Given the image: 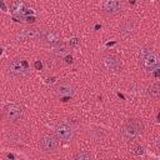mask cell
I'll use <instances>...</instances> for the list:
<instances>
[{"mask_svg": "<svg viewBox=\"0 0 160 160\" xmlns=\"http://www.w3.org/2000/svg\"><path fill=\"white\" fill-rule=\"evenodd\" d=\"M102 66L109 71H120L121 61L116 55H105L101 60Z\"/></svg>", "mask_w": 160, "mask_h": 160, "instance_id": "cell-8", "label": "cell"}, {"mask_svg": "<svg viewBox=\"0 0 160 160\" xmlns=\"http://www.w3.org/2000/svg\"><path fill=\"white\" fill-rule=\"evenodd\" d=\"M78 44H79V39L78 38H72L70 40V46H76Z\"/></svg>", "mask_w": 160, "mask_h": 160, "instance_id": "cell-18", "label": "cell"}, {"mask_svg": "<svg viewBox=\"0 0 160 160\" xmlns=\"http://www.w3.org/2000/svg\"><path fill=\"white\" fill-rule=\"evenodd\" d=\"M11 11L15 16H19L20 19L24 18L25 12H26V4L21 0H18V1H14L11 4Z\"/></svg>", "mask_w": 160, "mask_h": 160, "instance_id": "cell-13", "label": "cell"}, {"mask_svg": "<svg viewBox=\"0 0 160 160\" xmlns=\"http://www.w3.org/2000/svg\"><path fill=\"white\" fill-rule=\"evenodd\" d=\"M141 68L146 71V72H151L152 70H155L156 68H159L160 60H159V55L152 51L151 49L149 50L148 48H145L141 51Z\"/></svg>", "mask_w": 160, "mask_h": 160, "instance_id": "cell-2", "label": "cell"}, {"mask_svg": "<svg viewBox=\"0 0 160 160\" xmlns=\"http://www.w3.org/2000/svg\"><path fill=\"white\" fill-rule=\"evenodd\" d=\"M124 10V0H104L102 11L108 15H116Z\"/></svg>", "mask_w": 160, "mask_h": 160, "instance_id": "cell-5", "label": "cell"}, {"mask_svg": "<svg viewBox=\"0 0 160 160\" xmlns=\"http://www.w3.org/2000/svg\"><path fill=\"white\" fill-rule=\"evenodd\" d=\"M65 60H66V62H70V64H71V62H72V56H71V55H68V56L65 58Z\"/></svg>", "mask_w": 160, "mask_h": 160, "instance_id": "cell-20", "label": "cell"}, {"mask_svg": "<svg viewBox=\"0 0 160 160\" xmlns=\"http://www.w3.org/2000/svg\"><path fill=\"white\" fill-rule=\"evenodd\" d=\"M144 132V124L140 119H129L122 129H121V136L126 141H134L139 139Z\"/></svg>", "mask_w": 160, "mask_h": 160, "instance_id": "cell-1", "label": "cell"}, {"mask_svg": "<svg viewBox=\"0 0 160 160\" xmlns=\"http://www.w3.org/2000/svg\"><path fill=\"white\" fill-rule=\"evenodd\" d=\"M41 32L39 29H22L21 31L18 32V39L20 40H34V39H40Z\"/></svg>", "mask_w": 160, "mask_h": 160, "instance_id": "cell-10", "label": "cell"}, {"mask_svg": "<svg viewBox=\"0 0 160 160\" xmlns=\"http://www.w3.org/2000/svg\"><path fill=\"white\" fill-rule=\"evenodd\" d=\"M8 71L10 75H12L15 78H24L29 74V66H28V62L25 60L14 59L9 62Z\"/></svg>", "mask_w": 160, "mask_h": 160, "instance_id": "cell-3", "label": "cell"}, {"mask_svg": "<svg viewBox=\"0 0 160 160\" xmlns=\"http://www.w3.org/2000/svg\"><path fill=\"white\" fill-rule=\"evenodd\" d=\"M132 152L136 154V155H141V154H144V146L140 145V144L135 145V146L132 148Z\"/></svg>", "mask_w": 160, "mask_h": 160, "instance_id": "cell-16", "label": "cell"}, {"mask_svg": "<svg viewBox=\"0 0 160 160\" xmlns=\"http://www.w3.org/2000/svg\"><path fill=\"white\" fill-rule=\"evenodd\" d=\"M4 116L8 121H18L22 116V110L16 104H9L4 108Z\"/></svg>", "mask_w": 160, "mask_h": 160, "instance_id": "cell-7", "label": "cell"}, {"mask_svg": "<svg viewBox=\"0 0 160 160\" xmlns=\"http://www.w3.org/2000/svg\"><path fill=\"white\" fill-rule=\"evenodd\" d=\"M135 30H136V25H135V22L132 20H126L120 25V35L124 39L132 36Z\"/></svg>", "mask_w": 160, "mask_h": 160, "instance_id": "cell-11", "label": "cell"}, {"mask_svg": "<svg viewBox=\"0 0 160 160\" xmlns=\"http://www.w3.org/2000/svg\"><path fill=\"white\" fill-rule=\"evenodd\" d=\"M40 145L45 152H54L58 148V140L54 135L44 134L40 139Z\"/></svg>", "mask_w": 160, "mask_h": 160, "instance_id": "cell-9", "label": "cell"}, {"mask_svg": "<svg viewBox=\"0 0 160 160\" xmlns=\"http://www.w3.org/2000/svg\"><path fill=\"white\" fill-rule=\"evenodd\" d=\"M148 94H149L150 98L158 99L160 96V85H159V82H155V84L150 85L149 89H148Z\"/></svg>", "mask_w": 160, "mask_h": 160, "instance_id": "cell-14", "label": "cell"}, {"mask_svg": "<svg viewBox=\"0 0 160 160\" xmlns=\"http://www.w3.org/2000/svg\"><path fill=\"white\" fill-rule=\"evenodd\" d=\"M54 90H55L56 95H58L59 98L64 99L62 101H65V99L72 96V94H74V91H75V86H74L70 81H61L60 84H58V85L55 86Z\"/></svg>", "mask_w": 160, "mask_h": 160, "instance_id": "cell-6", "label": "cell"}, {"mask_svg": "<svg viewBox=\"0 0 160 160\" xmlns=\"http://www.w3.org/2000/svg\"><path fill=\"white\" fill-rule=\"evenodd\" d=\"M91 158H92V155L88 151H80V152L74 155V159H78V160H89Z\"/></svg>", "mask_w": 160, "mask_h": 160, "instance_id": "cell-15", "label": "cell"}, {"mask_svg": "<svg viewBox=\"0 0 160 160\" xmlns=\"http://www.w3.org/2000/svg\"><path fill=\"white\" fill-rule=\"evenodd\" d=\"M34 66H35V69H36V70H41V68H42V64H41V62L38 60V61H35Z\"/></svg>", "mask_w": 160, "mask_h": 160, "instance_id": "cell-19", "label": "cell"}, {"mask_svg": "<svg viewBox=\"0 0 160 160\" xmlns=\"http://www.w3.org/2000/svg\"><path fill=\"white\" fill-rule=\"evenodd\" d=\"M66 51H68V48H66L65 45H62V44H61V46H58V48L54 49V52L60 54V55H61V54H65Z\"/></svg>", "mask_w": 160, "mask_h": 160, "instance_id": "cell-17", "label": "cell"}, {"mask_svg": "<svg viewBox=\"0 0 160 160\" xmlns=\"http://www.w3.org/2000/svg\"><path fill=\"white\" fill-rule=\"evenodd\" d=\"M154 76H155V78H158V76H159V68H156V69H155V72H154Z\"/></svg>", "mask_w": 160, "mask_h": 160, "instance_id": "cell-21", "label": "cell"}, {"mask_svg": "<svg viewBox=\"0 0 160 160\" xmlns=\"http://www.w3.org/2000/svg\"><path fill=\"white\" fill-rule=\"evenodd\" d=\"M130 2H131V4H134V2H135V0H130Z\"/></svg>", "mask_w": 160, "mask_h": 160, "instance_id": "cell-22", "label": "cell"}, {"mask_svg": "<svg viewBox=\"0 0 160 160\" xmlns=\"http://www.w3.org/2000/svg\"><path fill=\"white\" fill-rule=\"evenodd\" d=\"M74 129L65 122L58 124L55 126V136L61 141H71L74 139Z\"/></svg>", "mask_w": 160, "mask_h": 160, "instance_id": "cell-4", "label": "cell"}, {"mask_svg": "<svg viewBox=\"0 0 160 160\" xmlns=\"http://www.w3.org/2000/svg\"><path fill=\"white\" fill-rule=\"evenodd\" d=\"M40 39L45 44H49V45H56V44L60 42V36L54 31H44V32H41Z\"/></svg>", "mask_w": 160, "mask_h": 160, "instance_id": "cell-12", "label": "cell"}]
</instances>
